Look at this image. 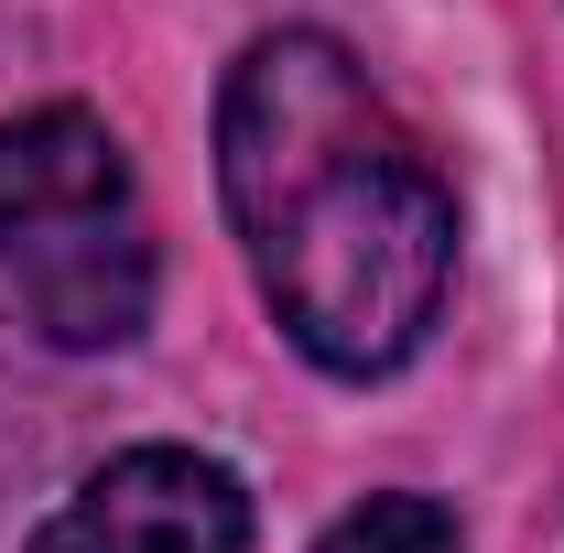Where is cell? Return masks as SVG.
<instances>
[{
	"label": "cell",
	"mask_w": 564,
	"mask_h": 553,
	"mask_svg": "<svg viewBox=\"0 0 564 553\" xmlns=\"http://www.w3.org/2000/svg\"><path fill=\"white\" fill-rule=\"evenodd\" d=\"M217 185L282 337L337 380L402 369L456 282V196L337 33H261L217 98Z\"/></svg>",
	"instance_id": "1"
},
{
	"label": "cell",
	"mask_w": 564,
	"mask_h": 553,
	"mask_svg": "<svg viewBox=\"0 0 564 553\" xmlns=\"http://www.w3.org/2000/svg\"><path fill=\"white\" fill-rule=\"evenodd\" d=\"M0 293L66 358L152 326V207L98 109L0 120Z\"/></svg>",
	"instance_id": "2"
},
{
	"label": "cell",
	"mask_w": 564,
	"mask_h": 553,
	"mask_svg": "<svg viewBox=\"0 0 564 553\" xmlns=\"http://www.w3.org/2000/svg\"><path fill=\"white\" fill-rule=\"evenodd\" d=\"M33 553H250V488L196 445H131L76 478Z\"/></svg>",
	"instance_id": "3"
},
{
	"label": "cell",
	"mask_w": 564,
	"mask_h": 553,
	"mask_svg": "<svg viewBox=\"0 0 564 553\" xmlns=\"http://www.w3.org/2000/svg\"><path fill=\"white\" fill-rule=\"evenodd\" d=\"M456 543H467V532H456L445 499H423V488H380V499H358L315 553H456Z\"/></svg>",
	"instance_id": "4"
}]
</instances>
